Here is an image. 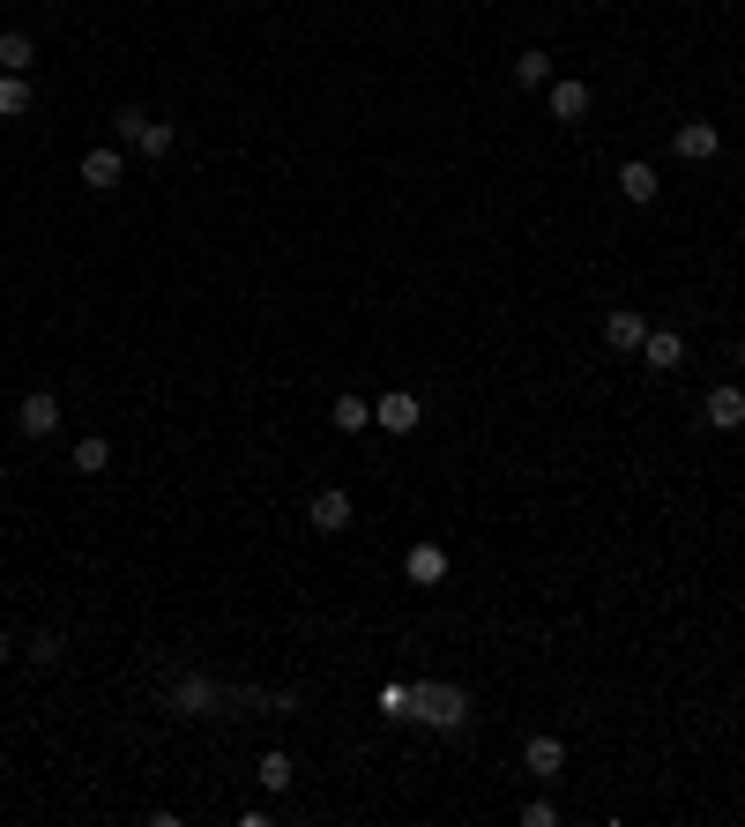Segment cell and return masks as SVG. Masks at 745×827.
I'll return each mask as SVG.
<instances>
[{
  "mask_svg": "<svg viewBox=\"0 0 745 827\" xmlns=\"http://www.w3.org/2000/svg\"><path fill=\"white\" fill-rule=\"evenodd\" d=\"M253 783H261V791H291V783H299V775H291V753H261Z\"/></svg>",
  "mask_w": 745,
  "mask_h": 827,
  "instance_id": "cell-19",
  "label": "cell"
},
{
  "mask_svg": "<svg viewBox=\"0 0 745 827\" xmlns=\"http://www.w3.org/2000/svg\"><path fill=\"white\" fill-rule=\"evenodd\" d=\"M410 708H418V723H433V731H463L469 723V694L463 686H418Z\"/></svg>",
  "mask_w": 745,
  "mask_h": 827,
  "instance_id": "cell-1",
  "label": "cell"
},
{
  "mask_svg": "<svg viewBox=\"0 0 745 827\" xmlns=\"http://www.w3.org/2000/svg\"><path fill=\"white\" fill-rule=\"evenodd\" d=\"M403 574L418 589H440V582H447V545H410L403 551Z\"/></svg>",
  "mask_w": 745,
  "mask_h": 827,
  "instance_id": "cell-8",
  "label": "cell"
},
{
  "mask_svg": "<svg viewBox=\"0 0 745 827\" xmlns=\"http://www.w3.org/2000/svg\"><path fill=\"white\" fill-rule=\"evenodd\" d=\"M328 426H336V432H366V426H372V402H366V396H336Z\"/></svg>",
  "mask_w": 745,
  "mask_h": 827,
  "instance_id": "cell-15",
  "label": "cell"
},
{
  "mask_svg": "<svg viewBox=\"0 0 745 827\" xmlns=\"http://www.w3.org/2000/svg\"><path fill=\"white\" fill-rule=\"evenodd\" d=\"M671 150H679V157H685V164H709V157H715V150H723V135H715V127H709V120H685V127H679V135H671Z\"/></svg>",
  "mask_w": 745,
  "mask_h": 827,
  "instance_id": "cell-9",
  "label": "cell"
},
{
  "mask_svg": "<svg viewBox=\"0 0 745 827\" xmlns=\"http://www.w3.org/2000/svg\"><path fill=\"white\" fill-rule=\"evenodd\" d=\"M120 180H127V157L120 150H90V157H83V186H90V194H112Z\"/></svg>",
  "mask_w": 745,
  "mask_h": 827,
  "instance_id": "cell-10",
  "label": "cell"
},
{
  "mask_svg": "<svg viewBox=\"0 0 745 827\" xmlns=\"http://www.w3.org/2000/svg\"><path fill=\"white\" fill-rule=\"evenodd\" d=\"M31 112V83L23 75H0V120H23Z\"/></svg>",
  "mask_w": 745,
  "mask_h": 827,
  "instance_id": "cell-21",
  "label": "cell"
},
{
  "mask_svg": "<svg viewBox=\"0 0 745 827\" xmlns=\"http://www.w3.org/2000/svg\"><path fill=\"white\" fill-rule=\"evenodd\" d=\"M656 186H663L656 180V164H641V157H626L619 164V194L626 202H656Z\"/></svg>",
  "mask_w": 745,
  "mask_h": 827,
  "instance_id": "cell-14",
  "label": "cell"
},
{
  "mask_svg": "<svg viewBox=\"0 0 745 827\" xmlns=\"http://www.w3.org/2000/svg\"><path fill=\"white\" fill-rule=\"evenodd\" d=\"M306 522L313 529H321V537H343V529H350V492H336V485H321L306 500Z\"/></svg>",
  "mask_w": 745,
  "mask_h": 827,
  "instance_id": "cell-4",
  "label": "cell"
},
{
  "mask_svg": "<svg viewBox=\"0 0 745 827\" xmlns=\"http://www.w3.org/2000/svg\"><path fill=\"white\" fill-rule=\"evenodd\" d=\"M15 432H23V440H53V432H61V396H53V388H31V396L15 402Z\"/></svg>",
  "mask_w": 745,
  "mask_h": 827,
  "instance_id": "cell-3",
  "label": "cell"
},
{
  "mask_svg": "<svg viewBox=\"0 0 745 827\" xmlns=\"http://www.w3.org/2000/svg\"><path fill=\"white\" fill-rule=\"evenodd\" d=\"M418 418H425V410H418V396H410V388H396V396L372 402V426L396 432V440H403V432H418Z\"/></svg>",
  "mask_w": 745,
  "mask_h": 827,
  "instance_id": "cell-5",
  "label": "cell"
},
{
  "mask_svg": "<svg viewBox=\"0 0 745 827\" xmlns=\"http://www.w3.org/2000/svg\"><path fill=\"white\" fill-rule=\"evenodd\" d=\"M552 120H590V83H574V75H566V83H552Z\"/></svg>",
  "mask_w": 745,
  "mask_h": 827,
  "instance_id": "cell-12",
  "label": "cell"
},
{
  "mask_svg": "<svg viewBox=\"0 0 745 827\" xmlns=\"http://www.w3.org/2000/svg\"><path fill=\"white\" fill-rule=\"evenodd\" d=\"M8 656H15V642H8V626H0V664H8Z\"/></svg>",
  "mask_w": 745,
  "mask_h": 827,
  "instance_id": "cell-24",
  "label": "cell"
},
{
  "mask_svg": "<svg viewBox=\"0 0 745 827\" xmlns=\"http://www.w3.org/2000/svg\"><path fill=\"white\" fill-rule=\"evenodd\" d=\"M522 820H529V827H552V820H559V813H552V797H529V805H522Z\"/></svg>",
  "mask_w": 745,
  "mask_h": 827,
  "instance_id": "cell-23",
  "label": "cell"
},
{
  "mask_svg": "<svg viewBox=\"0 0 745 827\" xmlns=\"http://www.w3.org/2000/svg\"><path fill=\"white\" fill-rule=\"evenodd\" d=\"M701 418H709V432H738L745 426V388H709V402H701Z\"/></svg>",
  "mask_w": 745,
  "mask_h": 827,
  "instance_id": "cell-7",
  "label": "cell"
},
{
  "mask_svg": "<svg viewBox=\"0 0 745 827\" xmlns=\"http://www.w3.org/2000/svg\"><path fill=\"white\" fill-rule=\"evenodd\" d=\"M641 336H649V321H641V313H604V343H612V351H641Z\"/></svg>",
  "mask_w": 745,
  "mask_h": 827,
  "instance_id": "cell-13",
  "label": "cell"
},
{
  "mask_svg": "<svg viewBox=\"0 0 745 827\" xmlns=\"http://www.w3.org/2000/svg\"><path fill=\"white\" fill-rule=\"evenodd\" d=\"M112 135H120L127 150H142V157H172V142H180V135H172L164 120L134 112V105H120V112H112Z\"/></svg>",
  "mask_w": 745,
  "mask_h": 827,
  "instance_id": "cell-2",
  "label": "cell"
},
{
  "mask_svg": "<svg viewBox=\"0 0 745 827\" xmlns=\"http://www.w3.org/2000/svg\"><path fill=\"white\" fill-rule=\"evenodd\" d=\"M522 767H529V775H544V783H552L559 767H566V745H559L552 731H537V738H529V745H522Z\"/></svg>",
  "mask_w": 745,
  "mask_h": 827,
  "instance_id": "cell-11",
  "label": "cell"
},
{
  "mask_svg": "<svg viewBox=\"0 0 745 827\" xmlns=\"http://www.w3.org/2000/svg\"><path fill=\"white\" fill-rule=\"evenodd\" d=\"M37 61V45H31V31H0V67L8 75H23V67Z\"/></svg>",
  "mask_w": 745,
  "mask_h": 827,
  "instance_id": "cell-18",
  "label": "cell"
},
{
  "mask_svg": "<svg viewBox=\"0 0 745 827\" xmlns=\"http://www.w3.org/2000/svg\"><path fill=\"white\" fill-rule=\"evenodd\" d=\"M515 83H522V90H544V83H552V53H537V45L515 53Z\"/></svg>",
  "mask_w": 745,
  "mask_h": 827,
  "instance_id": "cell-17",
  "label": "cell"
},
{
  "mask_svg": "<svg viewBox=\"0 0 745 827\" xmlns=\"http://www.w3.org/2000/svg\"><path fill=\"white\" fill-rule=\"evenodd\" d=\"M31 664H37V672H45V664H61V634H37V642H31Z\"/></svg>",
  "mask_w": 745,
  "mask_h": 827,
  "instance_id": "cell-22",
  "label": "cell"
},
{
  "mask_svg": "<svg viewBox=\"0 0 745 827\" xmlns=\"http://www.w3.org/2000/svg\"><path fill=\"white\" fill-rule=\"evenodd\" d=\"M105 462H112V440H97V432H83V440H75V470H83V477H97Z\"/></svg>",
  "mask_w": 745,
  "mask_h": 827,
  "instance_id": "cell-20",
  "label": "cell"
},
{
  "mask_svg": "<svg viewBox=\"0 0 745 827\" xmlns=\"http://www.w3.org/2000/svg\"><path fill=\"white\" fill-rule=\"evenodd\" d=\"M172 701H180L186 716H209V708H217V686H209V678H180V686H172Z\"/></svg>",
  "mask_w": 745,
  "mask_h": 827,
  "instance_id": "cell-16",
  "label": "cell"
},
{
  "mask_svg": "<svg viewBox=\"0 0 745 827\" xmlns=\"http://www.w3.org/2000/svg\"><path fill=\"white\" fill-rule=\"evenodd\" d=\"M738 366H745V343H738Z\"/></svg>",
  "mask_w": 745,
  "mask_h": 827,
  "instance_id": "cell-25",
  "label": "cell"
},
{
  "mask_svg": "<svg viewBox=\"0 0 745 827\" xmlns=\"http://www.w3.org/2000/svg\"><path fill=\"white\" fill-rule=\"evenodd\" d=\"M641 366L649 373H679L685 366V336L679 329H649V336H641Z\"/></svg>",
  "mask_w": 745,
  "mask_h": 827,
  "instance_id": "cell-6",
  "label": "cell"
}]
</instances>
